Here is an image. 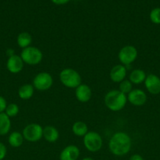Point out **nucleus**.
Instances as JSON below:
<instances>
[{
    "label": "nucleus",
    "mask_w": 160,
    "mask_h": 160,
    "mask_svg": "<svg viewBox=\"0 0 160 160\" xmlns=\"http://www.w3.org/2000/svg\"><path fill=\"white\" fill-rule=\"evenodd\" d=\"M131 147V138L127 133L122 131L115 133L108 142L110 152L116 156H123L128 154Z\"/></svg>",
    "instance_id": "f257e3e1"
},
{
    "label": "nucleus",
    "mask_w": 160,
    "mask_h": 160,
    "mask_svg": "<svg viewBox=\"0 0 160 160\" xmlns=\"http://www.w3.org/2000/svg\"><path fill=\"white\" fill-rule=\"evenodd\" d=\"M104 105L109 110L118 112L123 109L127 102V95L119 90H111L105 95Z\"/></svg>",
    "instance_id": "f03ea898"
},
{
    "label": "nucleus",
    "mask_w": 160,
    "mask_h": 160,
    "mask_svg": "<svg viewBox=\"0 0 160 160\" xmlns=\"http://www.w3.org/2000/svg\"><path fill=\"white\" fill-rule=\"evenodd\" d=\"M60 81L67 88H76L82 84V78L78 71L72 68H65L59 74Z\"/></svg>",
    "instance_id": "7ed1b4c3"
},
{
    "label": "nucleus",
    "mask_w": 160,
    "mask_h": 160,
    "mask_svg": "<svg viewBox=\"0 0 160 160\" xmlns=\"http://www.w3.org/2000/svg\"><path fill=\"white\" fill-rule=\"evenodd\" d=\"M20 56L25 64L31 66L38 65L43 59L42 52L35 46H29L22 49Z\"/></svg>",
    "instance_id": "20e7f679"
},
{
    "label": "nucleus",
    "mask_w": 160,
    "mask_h": 160,
    "mask_svg": "<svg viewBox=\"0 0 160 160\" xmlns=\"http://www.w3.org/2000/svg\"><path fill=\"white\" fill-rule=\"evenodd\" d=\"M83 145L90 152L100 151L103 145V139L100 134L95 131H89L83 137Z\"/></svg>",
    "instance_id": "39448f33"
},
{
    "label": "nucleus",
    "mask_w": 160,
    "mask_h": 160,
    "mask_svg": "<svg viewBox=\"0 0 160 160\" xmlns=\"http://www.w3.org/2000/svg\"><path fill=\"white\" fill-rule=\"evenodd\" d=\"M43 128L39 123H30L28 124L22 131L24 140L29 142H36L42 138Z\"/></svg>",
    "instance_id": "423d86ee"
},
{
    "label": "nucleus",
    "mask_w": 160,
    "mask_h": 160,
    "mask_svg": "<svg viewBox=\"0 0 160 160\" xmlns=\"http://www.w3.org/2000/svg\"><path fill=\"white\" fill-rule=\"evenodd\" d=\"M53 79L48 72H40L33 79L32 85L38 91H47L53 86Z\"/></svg>",
    "instance_id": "0eeeda50"
},
{
    "label": "nucleus",
    "mask_w": 160,
    "mask_h": 160,
    "mask_svg": "<svg viewBox=\"0 0 160 160\" xmlns=\"http://www.w3.org/2000/svg\"><path fill=\"white\" fill-rule=\"evenodd\" d=\"M137 56V49L133 45H125L119 50L118 58L121 64L126 67L133 63L136 59Z\"/></svg>",
    "instance_id": "6e6552de"
},
{
    "label": "nucleus",
    "mask_w": 160,
    "mask_h": 160,
    "mask_svg": "<svg viewBox=\"0 0 160 160\" xmlns=\"http://www.w3.org/2000/svg\"><path fill=\"white\" fill-rule=\"evenodd\" d=\"M147 96L145 92L139 88L133 89L127 95V102L134 106H142L146 103Z\"/></svg>",
    "instance_id": "1a4fd4ad"
},
{
    "label": "nucleus",
    "mask_w": 160,
    "mask_h": 160,
    "mask_svg": "<svg viewBox=\"0 0 160 160\" xmlns=\"http://www.w3.org/2000/svg\"><path fill=\"white\" fill-rule=\"evenodd\" d=\"M144 86L151 95H156L160 94V78L154 73L147 75L144 81Z\"/></svg>",
    "instance_id": "9d476101"
},
{
    "label": "nucleus",
    "mask_w": 160,
    "mask_h": 160,
    "mask_svg": "<svg viewBox=\"0 0 160 160\" xmlns=\"http://www.w3.org/2000/svg\"><path fill=\"white\" fill-rule=\"evenodd\" d=\"M24 62L22 60L20 56L15 54L8 57L7 62H6V68L8 71L10 72L11 73L16 74L21 72L24 68Z\"/></svg>",
    "instance_id": "9b49d317"
},
{
    "label": "nucleus",
    "mask_w": 160,
    "mask_h": 160,
    "mask_svg": "<svg viewBox=\"0 0 160 160\" xmlns=\"http://www.w3.org/2000/svg\"><path fill=\"white\" fill-rule=\"evenodd\" d=\"M127 74V70L125 66L122 64H117L114 66L110 70V79L115 83H120L125 79Z\"/></svg>",
    "instance_id": "f8f14e48"
},
{
    "label": "nucleus",
    "mask_w": 160,
    "mask_h": 160,
    "mask_svg": "<svg viewBox=\"0 0 160 160\" xmlns=\"http://www.w3.org/2000/svg\"><path fill=\"white\" fill-rule=\"evenodd\" d=\"M93 95L92 89L89 85L81 84L75 88V98L80 102H88Z\"/></svg>",
    "instance_id": "ddd939ff"
},
{
    "label": "nucleus",
    "mask_w": 160,
    "mask_h": 160,
    "mask_svg": "<svg viewBox=\"0 0 160 160\" xmlns=\"http://www.w3.org/2000/svg\"><path fill=\"white\" fill-rule=\"evenodd\" d=\"M80 156V150L76 145L66 146L60 154V160H77Z\"/></svg>",
    "instance_id": "4468645a"
},
{
    "label": "nucleus",
    "mask_w": 160,
    "mask_h": 160,
    "mask_svg": "<svg viewBox=\"0 0 160 160\" xmlns=\"http://www.w3.org/2000/svg\"><path fill=\"white\" fill-rule=\"evenodd\" d=\"M60 137V134L58 130L53 126H46L43 128L42 138H44L46 142L50 143H53L58 140Z\"/></svg>",
    "instance_id": "2eb2a0df"
},
{
    "label": "nucleus",
    "mask_w": 160,
    "mask_h": 160,
    "mask_svg": "<svg viewBox=\"0 0 160 160\" xmlns=\"http://www.w3.org/2000/svg\"><path fill=\"white\" fill-rule=\"evenodd\" d=\"M146 77H147V74L144 70L141 69H135L132 70L130 73L129 80L133 84H141L144 82Z\"/></svg>",
    "instance_id": "dca6fc26"
},
{
    "label": "nucleus",
    "mask_w": 160,
    "mask_h": 160,
    "mask_svg": "<svg viewBox=\"0 0 160 160\" xmlns=\"http://www.w3.org/2000/svg\"><path fill=\"white\" fill-rule=\"evenodd\" d=\"M35 88L32 84H25L20 86L18 89V96L22 100H28L33 96Z\"/></svg>",
    "instance_id": "f3484780"
},
{
    "label": "nucleus",
    "mask_w": 160,
    "mask_h": 160,
    "mask_svg": "<svg viewBox=\"0 0 160 160\" xmlns=\"http://www.w3.org/2000/svg\"><path fill=\"white\" fill-rule=\"evenodd\" d=\"M24 136L19 131H13L8 137V143L13 148H19L24 143Z\"/></svg>",
    "instance_id": "a211bd4d"
},
{
    "label": "nucleus",
    "mask_w": 160,
    "mask_h": 160,
    "mask_svg": "<svg viewBox=\"0 0 160 160\" xmlns=\"http://www.w3.org/2000/svg\"><path fill=\"white\" fill-rule=\"evenodd\" d=\"M11 129L10 118L5 112L0 113V135H6Z\"/></svg>",
    "instance_id": "6ab92c4d"
},
{
    "label": "nucleus",
    "mask_w": 160,
    "mask_h": 160,
    "mask_svg": "<svg viewBox=\"0 0 160 160\" xmlns=\"http://www.w3.org/2000/svg\"><path fill=\"white\" fill-rule=\"evenodd\" d=\"M31 42H32V37H31V34H29L28 32L24 31V32L20 33L17 38V45L22 49L31 46Z\"/></svg>",
    "instance_id": "aec40b11"
},
{
    "label": "nucleus",
    "mask_w": 160,
    "mask_h": 160,
    "mask_svg": "<svg viewBox=\"0 0 160 160\" xmlns=\"http://www.w3.org/2000/svg\"><path fill=\"white\" fill-rule=\"evenodd\" d=\"M72 131L77 137H84L89 132L87 124L83 121H77L74 123V124L72 125Z\"/></svg>",
    "instance_id": "412c9836"
},
{
    "label": "nucleus",
    "mask_w": 160,
    "mask_h": 160,
    "mask_svg": "<svg viewBox=\"0 0 160 160\" xmlns=\"http://www.w3.org/2000/svg\"><path fill=\"white\" fill-rule=\"evenodd\" d=\"M19 110H20L19 106L16 103H10V104L7 105L4 112L9 118H12V117H16L19 113Z\"/></svg>",
    "instance_id": "4be33fe9"
},
{
    "label": "nucleus",
    "mask_w": 160,
    "mask_h": 160,
    "mask_svg": "<svg viewBox=\"0 0 160 160\" xmlns=\"http://www.w3.org/2000/svg\"><path fill=\"white\" fill-rule=\"evenodd\" d=\"M119 91L125 95H128L133 90V84L130 81V80L125 79L122 82L119 83Z\"/></svg>",
    "instance_id": "5701e85b"
},
{
    "label": "nucleus",
    "mask_w": 160,
    "mask_h": 160,
    "mask_svg": "<svg viewBox=\"0 0 160 160\" xmlns=\"http://www.w3.org/2000/svg\"><path fill=\"white\" fill-rule=\"evenodd\" d=\"M150 17L151 21L155 24H160V7L155 8L152 9L150 12Z\"/></svg>",
    "instance_id": "b1692460"
},
{
    "label": "nucleus",
    "mask_w": 160,
    "mask_h": 160,
    "mask_svg": "<svg viewBox=\"0 0 160 160\" xmlns=\"http://www.w3.org/2000/svg\"><path fill=\"white\" fill-rule=\"evenodd\" d=\"M6 153H7L6 146L3 143L0 142V160H3L5 159Z\"/></svg>",
    "instance_id": "393cba45"
},
{
    "label": "nucleus",
    "mask_w": 160,
    "mask_h": 160,
    "mask_svg": "<svg viewBox=\"0 0 160 160\" xmlns=\"http://www.w3.org/2000/svg\"><path fill=\"white\" fill-rule=\"evenodd\" d=\"M7 102H6V98L0 95V113L4 112L6 110V108L7 106Z\"/></svg>",
    "instance_id": "a878e982"
},
{
    "label": "nucleus",
    "mask_w": 160,
    "mask_h": 160,
    "mask_svg": "<svg viewBox=\"0 0 160 160\" xmlns=\"http://www.w3.org/2000/svg\"><path fill=\"white\" fill-rule=\"evenodd\" d=\"M54 4L56 5H64L66 4L67 2H68L70 0H51Z\"/></svg>",
    "instance_id": "bb28decb"
},
{
    "label": "nucleus",
    "mask_w": 160,
    "mask_h": 160,
    "mask_svg": "<svg viewBox=\"0 0 160 160\" xmlns=\"http://www.w3.org/2000/svg\"><path fill=\"white\" fill-rule=\"evenodd\" d=\"M130 160H144L143 157L141 156L138 154H134L133 156H131V157L130 158Z\"/></svg>",
    "instance_id": "cd10ccee"
},
{
    "label": "nucleus",
    "mask_w": 160,
    "mask_h": 160,
    "mask_svg": "<svg viewBox=\"0 0 160 160\" xmlns=\"http://www.w3.org/2000/svg\"><path fill=\"white\" fill-rule=\"evenodd\" d=\"M6 54H7L8 57H9V56H12L13 55H15V52H14V50L13 48H8L6 50Z\"/></svg>",
    "instance_id": "c85d7f7f"
},
{
    "label": "nucleus",
    "mask_w": 160,
    "mask_h": 160,
    "mask_svg": "<svg viewBox=\"0 0 160 160\" xmlns=\"http://www.w3.org/2000/svg\"><path fill=\"white\" fill-rule=\"evenodd\" d=\"M82 160H94V159H93L92 158H90V157H86V158H83Z\"/></svg>",
    "instance_id": "c756f323"
},
{
    "label": "nucleus",
    "mask_w": 160,
    "mask_h": 160,
    "mask_svg": "<svg viewBox=\"0 0 160 160\" xmlns=\"http://www.w3.org/2000/svg\"><path fill=\"white\" fill-rule=\"evenodd\" d=\"M159 78H160V73H159Z\"/></svg>",
    "instance_id": "7c9ffc66"
}]
</instances>
